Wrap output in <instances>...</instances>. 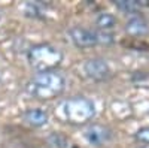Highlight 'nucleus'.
Returning a JSON list of instances; mask_svg holds the SVG:
<instances>
[{
    "label": "nucleus",
    "mask_w": 149,
    "mask_h": 148,
    "mask_svg": "<svg viewBox=\"0 0 149 148\" xmlns=\"http://www.w3.org/2000/svg\"><path fill=\"white\" fill-rule=\"evenodd\" d=\"M116 24H118V18L115 15L109 14V12H102V14H98L97 18H95V26H97L98 32L109 33V30L116 27Z\"/></svg>",
    "instance_id": "9"
},
{
    "label": "nucleus",
    "mask_w": 149,
    "mask_h": 148,
    "mask_svg": "<svg viewBox=\"0 0 149 148\" xmlns=\"http://www.w3.org/2000/svg\"><path fill=\"white\" fill-rule=\"evenodd\" d=\"M115 6L125 14H136L139 12L143 6H149V2H137V0H118L115 2Z\"/></svg>",
    "instance_id": "10"
},
{
    "label": "nucleus",
    "mask_w": 149,
    "mask_h": 148,
    "mask_svg": "<svg viewBox=\"0 0 149 148\" xmlns=\"http://www.w3.org/2000/svg\"><path fill=\"white\" fill-rule=\"evenodd\" d=\"M67 34H69L70 41L78 48H91V46H95L98 43L113 42V36H112L110 33L97 32V30L85 29V27H79V26L72 27L67 32Z\"/></svg>",
    "instance_id": "4"
},
{
    "label": "nucleus",
    "mask_w": 149,
    "mask_h": 148,
    "mask_svg": "<svg viewBox=\"0 0 149 148\" xmlns=\"http://www.w3.org/2000/svg\"><path fill=\"white\" fill-rule=\"evenodd\" d=\"M0 20H2V12H0Z\"/></svg>",
    "instance_id": "12"
},
{
    "label": "nucleus",
    "mask_w": 149,
    "mask_h": 148,
    "mask_svg": "<svg viewBox=\"0 0 149 148\" xmlns=\"http://www.w3.org/2000/svg\"><path fill=\"white\" fill-rule=\"evenodd\" d=\"M84 72L86 76L94 79V81H104L112 73L107 61L103 58H98V57L86 60L84 63Z\"/></svg>",
    "instance_id": "5"
},
{
    "label": "nucleus",
    "mask_w": 149,
    "mask_h": 148,
    "mask_svg": "<svg viewBox=\"0 0 149 148\" xmlns=\"http://www.w3.org/2000/svg\"><path fill=\"white\" fill-rule=\"evenodd\" d=\"M66 79L58 70L39 72L27 82L26 91L36 100H52L63 94Z\"/></svg>",
    "instance_id": "1"
},
{
    "label": "nucleus",
    "mask_w": 149,
    "mask_h": 148,
    "mask_svg": "<svg viewBox=\"0 0 149 148\" xmlns=\"http://www.w3.org/2000/svg\"><path fill=\"white\" fill-rule=\"evenodd\" d=\"M125 32L134 38H142L149 33V22L143 15H131L125 22Z\"/></svg>",
    "instance_id": "7"
},
{
    "label": "nucleus",
    "mask_w": 149,
    "mask_h": 148,
    "mask_svg": "<svg viewBox=\"0 0 149 148\" xmlns=\"http://www.w3.org/2000/svg\"><path fill=\"white\" fill-rule=\"evenodd\" d=\"M22 118L31 127H42L48 123L49 115L42 108H31V109H27L26 112H24Z\"/></svg>",
    "instance_id": "8"
},
{
    "label": "nucleus",
    "mask_w": 149,
    "mask_h": 148,
    "mask_svg": "<svg viewBox=\"0 0 149 148\" xmlns=\"http://www.w3.org/2000/svg\"><path fill=\"white\" fill-rule=\"evenodd\" d=\"M27 60L36 73L57 70L63 61V53L51 43H37L29 49Z\"/></svg>",
    "instance_id": "2"
},
{
    "label": "nucleus",
    "mask_w": 149,
    "mask_h": 148,
    "mask_svg": "<svg viewBox=\"0 0 149 148\" xmlns=\"http://www.w3.org/2000/svg\"><path fill=\"white\" fill-rule=\"evenodd\" d=\"M134 138H136V141L140 142V144L149 145V127H142V129H139L137 132H136Z\"/></svg>",
    "instance_id": "11"
},
{
    "label": "nucleus",
    "mask_w": 149,
    "mask_h": 148,
    "mask_svg": "<svg viewBox=\"0 0 149 148\" xmlns=\"http://www.w3.org/2000/svg\"><path fill=\"white\" fill-rule=\"evenodd\" d=\"M64 117L70 124L74 126H82L90 123L95 115V106L94 103L84 96L72 97L64 102L63 105Z\"/></svg>",
    "instance_id": "3"
},
{
    "label": "nucleus",
    "mask_w": 149,
    "mask_h": 148,
    "mask_svg": "<svg viewBox=\"0 0 149 148\" xmlns=\"http://www.w3.org/2000/svg\"><path fill=\"white\" fill-rule=\"evenodd\" d=\"M85 139L90 145L102 147L112 139V130L103 124H91L85 130Z\"/></svg>",
    "instance_id": "6"
}]
</instances>
